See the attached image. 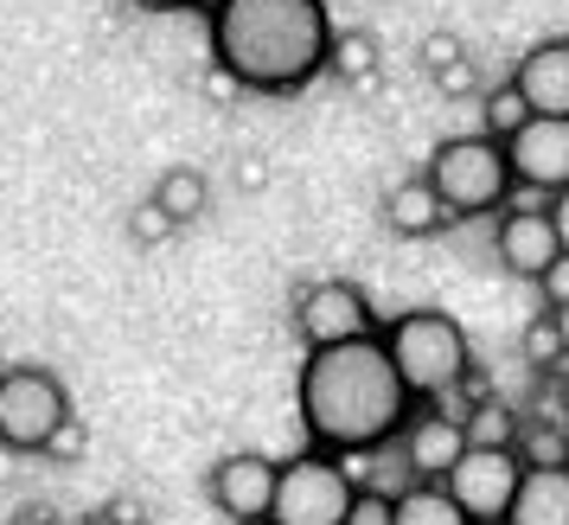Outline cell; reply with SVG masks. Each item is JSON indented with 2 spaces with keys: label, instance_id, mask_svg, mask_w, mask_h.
<instances>
[{
  "label": "cell",
  "instance_id": "obj_26",
  "mask_svg": "<svg viewBox=\"0 0 569 525\" xmlns=\"http://www.w3.org/2000/svg\"><path fill=\"white\" fill-rule=\"evenodd\" d=\"M441 97H473V58H461V65H448V71H441Z\"/></svg>",
  "mask_w": 569,
  "mask_h": 525
},
{
  "label": "cell",
  "instance_id": "obj_28",
  "mask_svg": "<svg viewBox=\"0 0 569 525\" xmlns=\"http://www.w3.org/2000/svg\"><path fill=\"white\" fill-rule=\"evenodd\" d=\"M543 211H550V225H557V244L569 250V186H563V192H557V199H550Z\"/></svg>",
  "mask_w": 569,
  "mask_h": 525
},
{
  "label": "cell",
  "instance_id": "obj_17",
  "mask_svg": "<svg viewBox=\"0 0 569 525\" xmlns=\"http://www.w3.org/2000/svg\"><path fill=\"white\" fill-rule=\"evenodd\" d=\"M148 199H154V206L173 218V231H180V225H192V218L206 211L211 186H206V174H199V167H167V174L154 180V192H148Z\"/></svg>",
  "mask_w": 569,
  "mask_h": 525
},
{
  "label": "cell",
  "instance_id": "obj_6",
  "mask_svg": "<svg viewBox=\"0 0 569 525\" xmlns=\"http://www.w3.org/2000/svg\"><path fill=\"white\" fill-rule=\"evenodd\" d=\"M71 423V392L46 366H7L0 372V448L13 455H46L58 429Z\"/></svg>",
  "mask_w": 569,
  "mask_h": 525
},
{
  "label": "cell",
  "instance_id": "obj_18",
  "mask_svg": "<svg viewBox=\"0 0 569 525\" xmlns=\"http://www.w3.org/2000/svg\"><path fill=\"white\" fill-rule=\"evenodd\" d=\"M461 429H467V448H518V417L512 404H499V397H480V404H467L461 410Z\"/></svg>",
  "mask_w": 569,
  "mask_h": 525
},
{
  "label": "cell",
  "instance_id": "obj_15",
  "mask_svg": "<svg viewBox=\"0 0 569 525\" xmlns=\"http://www.w3.org/2000/svg\"><path fill=\"white\" fill-rule=\"evenodd\" d=\"M506 525H569V462L563 468H525Z\"/></svg>",
  "mask_w": 569,
  "mask_h": 525
},
{
  "label": "cell",
  "instance_id": "obj_2",
  "mask_svg": "<svg viewBox=\"0 0 569 525\" xmlns=\"http://www.w3.org/2000/svg\"><path fill=\"white\" fill-rule=\"evenodd\" d=\"M211 65L231 90L295 97L333 58V13L327 0H231L211 13Z\"/></svg>",
  "mask_w": 569,
  "mask_h": 525
},
{
  "label": "cell",
  "instance_id": "obj_16",
  "mask_svg": "<svg viewBox=\"0 0 569 525\" xmlns=\"http://www.w3.org/2000/svg\"><path fill=\"white\" fill-rule=\"evenodd\" d=\"M390 525H467L461 506L448 499L441 481H403L397 487V506H390Z\"/></svg>",
  "mask_w": 569,
  "mask_h": 525
},
{
  "label": "cell",
  "instance_id": "obj_23",
  "mask_svg": "<svg viewBox=\"0 0 569 525\" xmlns=\"http://www.w3.org/2000/svg\"><path fill=\"white\" fill-rule=\"evenodd\" d=\"M129 237L134 244H167V237H173V218H167L154 199H141V206L129 211Z\"/></svg>",
  "mask_w": 569,
  "mask_h": 525
},
{
  "label": "cell",
  "instance_id": "obj_1",
  "mask_svg": "<svg viewBox=\"0 0 569 525\" xmlns=\"http://www.w3.org/2000/svg\"><path fill=\"white\" fill-rule=\"evenodd\" d=\"M295 404H301V429H308V448L320 455H378L403 436L416 397L403 392V378L390 366L385 340H346V346H320L301 359V378H295Z\"/></svg>",
  "mask_w": 569,
  "mask_h": 525
},
{
  "label": "cell",
  "instance_id": "obj_29",
  "mask_svg": "<svg viewBox=\"0 0 569 525\" xmlns=\"http://www.w3.org/2000/svg\"><path fill=\"white\" fill-rule=\"evenodd\" d=\"M78 525H134V506H103V513H90Z\"/></svg>",
  "mask_w": 569,
  "mask_h": 525
},
{
  "label": "cell",
  "instance_id": "obj_11",
  "mask_svg": "<svg viewBox=\"0 0 569 525\" xmlns=\"http://www.w3.org/2000/svg\"><path fill=\"white\" fill-rule=\"evenodd\" d=\"M397 455H403V474L410 481H448V468L467 455V429L455 410L441 404H416L403 436H397Z\"/></svg>",
  "mask_w": 569,
  "mask_h": 525
},
{
  "label": "cell",
  "instance_id": "obj_4",
  "mask_svg": "<svg viewBox=\"0 0 569 525\" xmlns=\"http://www.w3.org/2000/svg\"><path fill=\"white\" fill-rule=\"evenodd\" d=\"M422 180L436 186V199L448 218H492L518 192L512 167H506V148L492 135H448L436 155H429Z\"/></svg>",
  "mask_w": 569,
  "mask_h": 525
},
{
  "label": "cell",
  "instance_id": "obj_8",
  "mask_svg": "<svg viewBox=\"0 0 569 525\" xmlns=\"http://www.w3.org/2000/svg\"><path fill=\"white\" fill-rule=\"evenodd\" d=\"M518 481H525L518 448H467L441 487L461 506L467 525H506V513H512V499H518Z\"/></svg>",
  "mask_w": 569,
  "mask_h": 525
},
{
  "label": "cell",
  "instance_id": "obj_19",
  "mask_svg": "<svg viewBox=\"0 0 569 525\" xmlns=\"http://www.w3.org/2000/svg\"><path fill=\"white\" fill-rule=\"evenodd\" d=\"M531 122V103L518 97V83H492L487 97H480V135H492V141H512L518 129Z\"/></svg>",
  "mask_w": 569,
  "mask_h": 525
},
{
  "label": "cell",
  "instance_id": "obj_32",
  "mask_svg": "<svg viewBox=\"0 0 569 525\" xmlns=\"http://www.w3.org/2000/svg\"><path fill=\"white\" fill-rule=\"evenodd\" d=\"M550 320H557V340H563V366H569V308H550Z\"/></svg>",
  "mask_w": 569,
  "mask_h": 525
},
{
  "label": "cell",
  "instance_id": "obj_10",
  "mask_svg": "<svg viewBox=\"0 0 569 525\" xmlns=\"http://www.w3.org/2000/svg\"><path fill=\"white\" fill-rule=\"evenodd\" d=\"M206 494L231 525H262L269 519V499H276V462L262 448H231L224 462H211Z\"/></svg>",
  "mask_w": 569,
  "mask_h": 525
},
{
  "label": "cell",
  "instance_id": "obj_22",
  "mask_svg": "<svg viewBox=\"0 0 569 525\" xmlns=\"http://www.w3.org/2000/svg\"><path fill=\"white\" fill-rule=\"evenodd\" d=\"M390 506H397V494H390V487H359V494H352L346 525H390Z\"/></svg>",
  "mask_w": 569,
  "mask_h": 525
},
{
  "label": "cell",
  "instance_id": "obj_21",
  "mask_svg": "<svg viewBox=\"0 0 569 525\" xmlns=\"http://www.w3.org/2000/svg\"><path fill=\"white\" fill-rule=\"evenodd\" d=\"M525 366L543 372V378H550V372H563V340H557V320H550V308L525 327Z\"/></svg>",
  "mask_w": 569,
  "mask_h": 525
},
{
  "label": "cell",
  "instance_id": "obj_30",
  "mask_svg": "<svg viewBox=\"0 0 569 525\" xmlns=\"http://www.w3.org/2000/svg\"><path fill=\"white\" fill-rule=\"evenodd\" d=\"M129 7H141V13H180L186 0H129Z\"/></svg>",
  "mask_w": 569,
  "mask_h": 525
},
{
  "label": "cell",
  "instance_id": "obj_31",
  "mask_svg": "<svg viewBox=\"0 0 569 525\" xmlns=\"http://www.w3.org/2000/svg\"><path fill=\"white\" fill-rule=\"evenodd\" d=\"M7 525H58V519H52V513H39V506H27V513H13Z\"/></svg>",
  "mask_w": 569,
  "mask_h": 525
},
{
  "label": "cell",
  "instance_id": "obj_35",
  "mask_svg": "<svg viewBox=\"0 0 569 525\" xmlns=\"http://www.w3.org/2000/svg\"><path fill=\"white\" fill-rule=\"evenodd\" d=\"M262 525H269V519H262Z\"/></svg>",
  "mask_w": 569,
  "mask_h": 525
},
{
  "label": "cell",
  "instance_id": "obj_33",
  "mask_svg": "<svg viewBox=\"0 0 569 525\" xmlns=\"http://www.w3.org/2000/svg\"><path fill=\"white\" fill-rule=\"evenodd\" d=\"M550 397H557V410H563V417H569V366L557 372V392H550Z\"/></svg>",
  "mask_w": 569,
  "mask_h": 525
},
{
  "label": "cell",
  "instance_id": "obj_9",
  "mask_svg": "<svg viewBox=\"0 0 569 525\" xmlns=\"http://www.w3.org/2000/svg\"><path fill=\"white\" fill-rule=\"evenodd\" d=\"M506 148V167H512V186L525 192H543V199H557L569 186V116H531L512 141H499Z\"/></svg>",
  "mask_w": 569,
  "mask_h": 525
},
{
  "label": "cell",
  "instance_id": "obj_5",
  "mask_svg": "<svg viewBox=\"0 0 569 525\" xmlns=\"http://www.w3.org/2000/svg\"><path fill=\"white\" fill-rule=\"evenodd\" d=\"M352 462L339 455H320V448H301L276 462V499H269V525H346L352 513Z\"/></svg>",
  "mask_w": 569,
  "mask_h": 525
},
{
  "label": "cell",
  "instance_id": "obj_25",
  "mask_svg": "<svg viewBox=\"0 0 569 525\" xmlns=\"http://www.w3.org/2000/svg\"><path fill=\"white\" fill-rule=\"evenodd\" d=\"M538 289H543V301H550V308H569V250H563L557 262H550V269H543Z\"/></svg>",
  "mask_w": 569,
  "mask_h": 525
},
{
  "label": "cell",
  "instance_id": "obj_24",
  "mask_svg": "<svg viewBox=\"0 0 569 525\" xmlns=\"http://www.w3.org/2000/svg\"><path fill=\"white\" fill-rule=\"evenodd\" d=\"M461 39H455V32H436V39H429V46H422V65H429V71H436V78H441V71H448V65H461Z\"/></svg>",
  "mask_w": 569,
  "mask_h": 525
},
{
  "label": "cell",
  "instance_id": "obj_13",
  "mask_svg": "<svg viewBox=\"0 0 569 525\" xmlns=\"http://www.w3.org/2000/svg\"><path fill=\"white\" fill-rule=\"evenodd\" d=\"M512 83L531 103V116H569V39H538L518 58Z\"/></svg>",
  "mask_w": 569,
  "mask_h": 525
},
{
  "label": "cell",
  "instance_id": "obj_20",
  "mask_svg": "<svg viewBox=\"0 0 569 525\" xmlns=\"http://www.w3.org/2000/svg\"><path fill=\"white\" fill-rule=\"evenodd\" d=\"M327 71H339L346 83H371L378 78V39H371V32H333Z\"/></svg>",
  "mask_w": 569,
  "mask_h": 525
},
{
  "label": "cell",
  "instance_id": "obj_34",
  "mask_svg": "<svg viewBox=\"0 0 569 525\" xmlns=\"http://www.w3.org/2000/svg\"><path fill=\"white\" fill-rule=\"evenodd\" d=\"M186 7H192V13H206V20H211V13H224L231 0H186Z\"/></svg>",
  "mask_w": 569,
  "mask_h": 525
},
{
  "label": "cell",
  "instance_id": "obj_7",
  "mask_svg": "<svg viewBox=\"0 0 569 525\" xmlns=\"http://www.w3.org/2000/svg\"><path fill=\"white\" fill-rule=\"evenodd\" d=\"M378 327L385 320L371 308V295L359 283H346V276H320V283H308V289L295 295V334H301L308 353L346 346V340H371Z\"/></svg>",
  "mask_w": 569,
  "mask_h": 525
},
{
  "label": "cell",
  "instance_id": "obj_3",
  "mask_svg": "<svg viewBox=\"0 0 569 525\" xmlns=\"http://www.w3.org/2000/svg\"><path fill=\"white\" fill-rule=\"evenodd\" d=\"M378 340H385L390 366H397V378H403V392H410L416 404L455 397L467 385V372H473L467 327L455 315H441V308H403L397 320L378 327Z\"/></svg>",
  "mask_w": 569,
  "mask_h": 525
},
{
  "label": "cell",
  "instance_id": "obj_14",
  "mask_svg": "<svg viewBox=\"0 0 569 525\" xmlns=\"http://www.w3.org/2000/svg\"><path fill=\"white\" fill-rule=\"evenodd\" d=\"M385 225L397 237H436V231H448L455 218L441 211V199H436V186L422 180V174H410V180H397L385 192Z\"/></svg>",
  "mask_w": 569,
  "mask_h": 525
},
{
  "label": "cell",
  "instance_id": "obj_12",
  "mask_svg": "<svg viewBox=\"0 0 569 525\" xmlns=\"http://www.w3.org/2000/svg\"><path fill=\"white\" fill-rule=\"evenodd\" d=\"M492 250H499V262L512 269L518 283H543V269L563 257L557 225H550V211H543V206H506V211H499Z\"/></svg>",
  "mask_w": 569,
  "mask_h": 525
},
{
  "label": "cell",
  "instance_id": "obj_27",
  "mask_svg": "<svg viewBox=\"0 0 569 525\" xmlns=\"http://www.w3.org/2000/svg\"><path fill=\"white\" fill-rule=\"evenodd\" d=\"M46 455H58V462H78V455H83V423L78 417L64 423V429H58V443L46 448Z\"/></svg>",
  "mask_w": 569,
  "mask_h": 525
}]
</instances>
